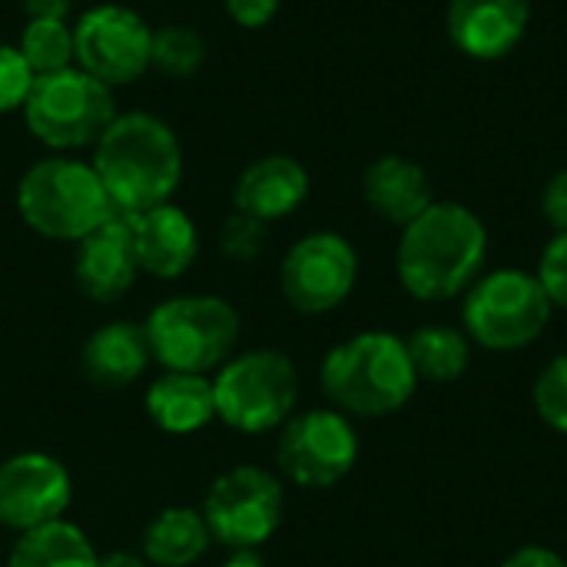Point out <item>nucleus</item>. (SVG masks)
Masks as SVG:
<instances>
[{
    "instance_id": "nucleus-1",
    "label": "nucleus",
    "mask_w": 567,
    "mask_h": 567,
    "mask_svg": "<svg viewBox=\"0 0 567 567\" xmlns=\"http://www.w3.org/2000/svg\"><path fill=\"white\" fill-rule=\"evenodd\" d=\"M488 259V229L475 209L455 199H435L422 216L402 226L395 272L419 302H449L468 292Z\"/></svg>"
},
{
    "instance_id": "nucleus-2",
    "label": "nucleus",
    "mask_w": 567,
    "mask_h": 567,
    "mask_svg": "<svg viewBox=\"0 0 567 567\" xmlns=\"http://www.w3.org/2000/svg\"><path fill=\"white\" fill-rule=\"evenodd\" d=\"M93 169L116 216H140L173 199L183 179V146L153 113H116L93 146Z\"/></svg>"
},
{
    "instance_id": "nucleus-3",
    "label": "nucleus",
    "mask_w": 567,
    "mask_h": 567,
    "mask_svg": "<svg viewBox=\"0 0 567 567\" xmlns=\"http://www.w3.org/2000/svg\"><path fill=\"white\" fill-rule=\"evenodd\" d=\"M319 385L336 412L349 419H385L412 402L419 375L402 336L369 329L326 352Z\"/></svg>"
},
{
    "instance_id": "nucleus-4",
    "label": "nucleus",
    "mask_w": 567,
    "mask_h": 567,
    "mask_svg": "<svg viewBox=\"0 0 567 567\" xmlns=\"http://www.w3.org/2000/svg\"><path fill=\"white\" fill-rule=\"evenodd\" d=\"M143 329L163 372L209 375L236 355L243 319L223 296H173L146 316Z\"/></svg>"
},
{
    "instance_id": "nucleus-5",
    "label": "nucleus",
    "mask_w": 567,
    "mask_h": 567,
    "mask_svg": "<svg viewBox=\"0 0 567 567\" xmlns=\"http://www.w3.org/2000/svg\"><path fill=\"white\" fill-rule=\"evenodd\" d=\"M17 213L37 236L53 243H80L116 216L93 163L70 156H47L20 176Z\"/></svg>"
},
{
    "instance_id": "nucleus-6",
    "label": "nucleus",
    "mask_w": 567,
    "mask_h": 567,
    "mask_svg": "<svg viewBox=\"0 0 567 567\" xmlns=\"http://www.w3.org/2000/svg\"><path fill=\"white\" fill-rule=\"evenodd\" d=\"M216 419L239 435L279 432L299 402V372L282 349L236 352L216 375Z\"/></svg>"
},
{
    "instance_id": "nucleus-7",
    "label": "nucleus",
    "mask_w": 567,
    "mask_h": 567,
    "mask_svg": "<svg viewBox=\"0 0 567 567\" xmlns=\"http://www.w3.org/2000/svg\"><path fill=\"white\" fill-rule=\"evenodd\" d=\"M551 299L535 272L492 269L482 272L462 302L465 336L488 352H515L538 342L551 322Z\"/></svg>"
},
{
    "instance_id": "nucleus-8",
    "label": "nucleus",
    "mask_w": 567,
    "mask_h": 567,
    "mask_svg": "<svg viewBox=\"0 0 567 567\" xmlns=\"http://www.w3.org/2000/svg\"><path fill=\"white\" fill-rule=\"evenodd\" d=\"M27 130L50 150L96 146L106 126L116 120V100L106 83L80 70L76 63L33 80L23 103Z\"/></svg>"
},
{
    "instance_id": "nucleus-9",
    "label": "nucleus",
    "mask_w": 567,
    "mask_h": 567,
    "mask_svg": "<svg viewBox=\"0 0 567 567\" xmlns=\"http://www.w3.org/2000/svg\"><path fill=\"white\" fill-rule=\"evenodd\" d=\"M199 512L216 545L229 548L233 555L256 551L282 525L286 488L259 465H236L213 478Z\"/></svg>"
},
{
    "instance_id": "nucleus-10",
    "label": "nucleus",
    "mask_w": 567,
    "mask_h": 567,
    "mask_svg": "<svg viewBox=\"0 0 567 567\" xmlns=\"http://www.w3.org/2000/svg\"><path fill=\"white\" fill-rule=\"evenodd\" d=\"M359 462V435L349 415L329 409L296 412L276 442V468L299 488H332Z\"/></svg>"
},
{
    "instance_id": "nucleus-11",
    "label": "nucleus",
    "mask_w": 567,
    "mask_h": 567,
    "mask_svg": "<svg viewBox=\"0 0 567 567\" xmlns=\"http://www.w3.org/2000/svg\"><path fill=\"white\" fill-rule=\"evenodd\" d=\"M355 282L359 252L332 229L296 239L279 266V292L302 316H326L339 309L352 296Z\"/></svg>"
},
{
    "instance_id": "nucleus-12",
    "label": "nucleus",
    "mask_w": 567,
    "mask_h": 567,
    "mask_svg": "<svg viewBox=\"0 0 567 567\" xmlns=\"http://www.w3.org/2000/svg\"><path fill=\"white\" fill-rule=\"evenodd\" d=\"M150 23L123 3L90 7L73 23V63L110 90L136 83L150 70Z\"/></svg>"
},
{
    "instance_id": "nucleus-13",
    "label": "nucleus",
    "mask_w": 567,
    "mask_h": 567,
    "mask_svg": "<svg viewBox=\"0 0 567 567\" xmlns=\"http://www.w3.org/2000/svg\"><path fill=\"white\" fill-rule=\"evenodd\" d=\"M73 502L66 465L47 452H17L0 462V525L27 535L63 522Z\"/></svg>"
},
{
    "instance_id": "nucleus-14",
    "label": "nucleus",
    "mask_w": 567,
    "mask_h": 567,
    "mask_svg": "<svg viewBox=\"0 0 567 567\" xmlns=\"http://www.w3.org/2000/svg\"><path fill=\"white\" fill-rule=\"evenodd\" d=\"M532 0H449L445 30L458 53L495 63L525 40Z\"/></svg>"
},
{
    "instance_id": "nucleus-15",
    "label": "nucleus",
    "mask_w": 567,
    "mask_h": 567,
    "mask_svg": "<svg viewBox=\"0 0 567 567\" xmlns=\"http://www.w3.org/2000/svg\"><path fill=\"white\" fill-rule=\"evenodd\" d=\"M140 276L133 233L126 216H110L90 236L76 243L73 252V279L80 292L93 302H116L123 299Z\"/></svg>"
},
{
    "instance_id": "nucleus-16",
    "label": "nucleus",
    "mask_w": 567,
    "mask_h": 567,
    "mask_svg": "<svg viewBox=\"0 0 567 567\" xmlns=\"http://www.w3.org/2000/svg\"><path fill=\"white\" fill-rule=\"evenodd\" d=\"M133 249L140 272L153 279H179L193 269L199 256V229L186 209L176 203H163L140 216H130Z\"/></svg>"
},
{
    "instance_id": "nucleus-17",
    "label": "nucleus",
    "mask_w": 567,
    "mask_h": 567,
    "mask_svg": "<svg viewBox=\"0 0 567 567\" xmlns=\"http://www.w3.org/2000/svg\"><path fill=\"white\" fill-rule=\"evenodd\" d=\"M306 199H309V173L296 156L286 153H269L252 159L233 186L236 213H246L266 226L292 216Z\"/></svg>"
},
{
    "instance_id": "nucleus-18",
    "label": "nucleus",
    "mask_w": 567,
    "mask_h": 567,
    "mask_svg": "<svg viewBox=\"0 0 567 567\" xmlns=\"http://www.w3.org/2000/svg\"><path fill=\"white\" fill-rule=\"evenodd\" d=\"M153 362L146 329L130 319L96 326L80 346V372L100 392L130 389Z\"/></svg>"
},
{
    "instance_id": "nucleus-19",
    "label": "nucleus",
    "mask_w": 567,
    "mask_h": 567,
    "mask_svg": "<svg viewBox=\"0 0 567 567\" xmlns=\"http://www.w3.org/2000/svg\"><path fill=\"white\" fill-rule=\"evenodd\" d=\"M362 196L375 216H382L385 223H395V226H409L415 216H422L435 203L429 173L415 159H405L395 153L379 156L365 169Z\"/></svg>"
},
{
    "instance_id": "nucleus-20",
    "label": "nucleus",
    "mask_w": 567,
    "mask_h": 567,
    "mask_svg": "<svg viewBox=\"0 0 567 567\" xmlns=\"http://www.w3.org/2000/svg\"><path fill=\"white\" fill-rule=\"evenodd\" d=\"M143 409L166 435H196L216 419V395L209 375L163 372L146 385Z\"/></svg>"
},
{
    "instance_id": "nucleus-21",
    "label": "nucleus",
    "mask_w": 567,
    "mask_h": 567,
    "mask_svg": "<svg viewBox=\"0 0 567 567\" xmlns=\"http://www.w3.org/2000/svg\"><path fill=\"white\" fill-rule=\"evenodd\" d=\"M209 548L213 535L199 508H163L143 532V558L150 567H193Z\"/></svg>"
},
{
    "instance_id": "nucleus-22",
    "label": "nucleus",
    "mask_w": 567,
    "mask_h": 567,
    "mask_svg": "<svg viewBox=\"0 0 567 567\" xmlns=\"http://www.w3.org/2000/svg\"><path fill=\"white\" fill-rule=\"evenodd\" d=\"M409 355L415 365L419 382H435V385H452L472 369V339L465 329L455 326H422L409 339Z\"/></svg>"
},
{
    "instance_id": "nucleus-23",
    "label": "nucleus",
    "mask_w": 567,
    "mask_h": 567,
    "mask_svg": "<svg viewBox=\"0 0 567 567\" xmlns=\"http://www.w3.org/2000/svg\"><path fill=\"white\" fill-rule=\"evenodd\" d=\"M7 567H100V555L93 542L63 518L20 535L10 548Z\"/></svg>"
},
{
    "instance_id": "nucleus-24",
    "label": "nucleus",
    "mask_w": 567,
    "mask_h": 567,
    "mask_svg": "<svg viewBox=\"0 0 567 567\" xmlns=\"http://www.w3.org/2000/svg\"><path fill=\"white\" fill-rule=\"evenodd\" d=\"M33 76L73 66V27L66 20H27L17 40Z\"/></svg>"
},
{
    "instance_id": "nucleus-25",
    "label": "nucleus",
    "mask_w": 567,
    "mask_h": 567,
    "mask_svg": "<svg viewBox=\"0 0 567 567\" xmlns=\"http://www.w3.org/2000/svg\"><path fill=\"white\" fill-rule=\"evenodd\" d=\"M206 63V40L183 23H169L153 30V53L150 70H159L169 80H189Z\"/></svg>"
},
{
    "instance_id": "nucleus-26",
    "label": "nucleus",
    "mask_w": 567,
    "mask_h": 567,
    "mask_svg": "<svg viewBox=\"0 0 567 567\" xmlns=\"http://www.w3.org/2000/svg\"><path fill=\"white\" fill-rule=\"evenodd\" d=\"M532 402H535V412L538 419L558 432L567 435V352L555 355L535 379V389H532Z\"/></svg>"
},
{
    "instance_id": "nucleus-27",
    "label": "nucleus",
    "mask_w": 567,
    "mask_h": 567,
    "mask_svg": "<svg viewBox=\"0 0 567 567\" xmlns=\"http://www.w3.org/2000/svg\"><path fill=\"white\" fill-rule=\"evenodd\" d=\"M266 239H269L266 236V223H259V219H252L246 213H236V209H233V216L219 229V249L233 262L259 259L262 249H266Z\"/></svg>"
},
{
    "instance_id": "nucleus-28",
    "label": "nucleus",
    "mask_w": 567,
    "mask_h": 567,
    "mask_svg": "<svg viewBox=\"0 0 567 567\" xmlns=\"http://www.w3.org/2000/svg\"><path fill=\"white\" fill-rule=\"evenodd\" d=\"M33 70L27 66L23 53L13 43H0V113L23 110L30 86H33Z\"/></svg>"
},
{
    "instance_id": "nucleus-29",
    "label": "nucleus",
    "mask_w": 567,
    "mask_h": 567,
    "mask_svg": "<svg viewBox=\"0 0 567 567\" xmlns=\"http://www.w3.org/2000/svg\"><path fill=\"white\" fill-rule=\"evenodd\" d=\"M538 282L545 286L555 309L567 312V233H555L538 259Z\"/></svg>"
},
{
    "instance_id": "nucleus-30",
    "label": "nucleus",
    "mask_w": 567,
    "mask_h": 567,
    "mask_svg": "<svg viewBox=\"0 0 567 567\" xmlns=\"http://www.w3.org/2000/svg\"><path fill=\"white\" fill-rule=\"evenodd\" d=\"M282 0H223L229 20L243 30H262L279 13Z\"/></svg>"
},
{
    "instance_id": "nucleus-31",
    "label": "nucleus",
    "mask_w": 567,
    "mask_h": 567,
    "mask_svg": "<svg viewBox=\"0 0 567 567\" xmlns=\"http://www.w3.org/2000/svg\"><path fill=\"white\" fill-rule=\"evenodd\" d=\"M542 216L555 233H567V169L555 173L542 189Z\"/></svg>"
},
{
    "instance_id": "nucleus-32",
    "label": "nucleus",
    "mask_w": 567,
    "mask_h": 567,
    "mask_svg": "<svg viewBox=\"0 0 567 567\" xmlns=\"http://www.w3.org/2000/svg\"><path fill=\"white\" fill-rule=\"evenodd\" d=\"M502 567H567V561L551 548L528 545V548H518L515 555H508Z\"/></svg>"
},
{
    "instance_id": "nucleus-33",
    "label": "nucleus",
    "mask_w": 567,
    "mask_h": 567,
    "mask_svg": "<svg viewBox=\"0 0 567 567\" xmlns=\"http://www.w3.org/2000/svg\"><path fill=\"white\" fill-rule=\"evenodd\" d=\"M27 20H66L73 0H20Z\"/></svg>"
},
{
    "instance_id": "nucleus-34",
    "label": "nucleus",
    "mask_w": 567,
    "mask_h": 567,
    "mask_svg": "<svg viewBox=\"0 0 567 567\" xmlns=\"http://www.w3.org/2000/svg\"><path fill=\"white\" fill-rule=\"evenodd\" d=\"M100 567H150V561L133 551H110V555H100Z\"/></svg>"
},
{
    "instance_id": "nucleus-35",
    "label": "nucleus",
    "mask_w": 567,
    "mask_h": 567,
    "mask_svg": "<svg viewBox=\"0 0 567 567\" xmlns=\"http://www.w3.org/2000/svg\"><path fill=\"white\" fill-rule=\"evenodd\" d=\"M219 567H266V561H262L256 551H236L226 565H219Z\"/></svg>"
}]
</instances>
